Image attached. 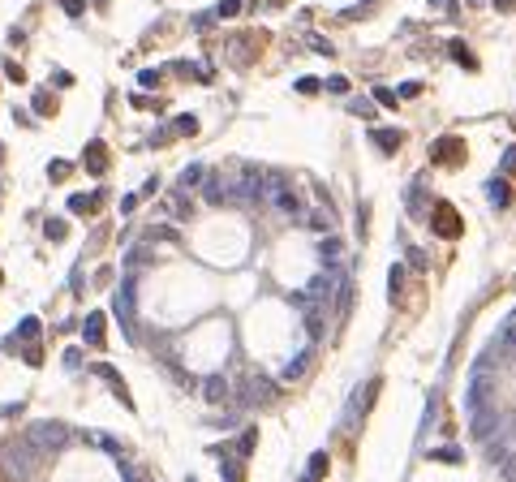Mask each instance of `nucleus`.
Returning <instances> with one entry per match:
<instances>
[{"label": "nucleus", "mask_w": 516, "mask_h": 482, "mask_svg": "<svg viewBox=\"0 0 516 482\" xmlns=\"http://www.w3.org/2000/svg\"><path fill=\"white\" fill-rule=\"evenodd\" d=\"M409 216H426V203H422V176L409 185Z\"/></svg>", "instance_id": "obj_24"}, {"label": "nucleus", "mask_w": 516, "mask_h": 482, "mask_svg": "<svg viewBox=\"0 0 516 482\" xmlns=\"http://www.w3.org/2000/svg\"><path fill=\"white\" fill-rule=\"evenodd\" d=\"M13 336H18V341H26V345H35V341H39V319H22V328L13 332Z\"/></svg>", "instance_id": "obj_25"}, {"label": "nucleus", "mask_w": 516, "mask_h": 482, "mask_svg": "<svg viewBox=\"0 0 516 482\" xmlns=\"http://www.w3.org/2000/svg\"><path fill=\"white\" fill-rule=\"evenodd\" d=\"M172 134H181V138L185 134H198V117H176L172 121Z\"/></svg>", "instance_id": "obj_27"}, {"label": "nucleus", "mask_w": 516, "mask_h": 482, "mask_svg": "<svg viewBox=\"0 0 516 482\" xmlns=\"http://www.w3.org/2000/svg\"><path fill=\"white\" fill-rule=\"evenodd\" d=\"M263 190H267V203L276 207L280 216L301 220V198H297L293 176H288V172H280V168H263Z\"/></svg>", "instance_id": "obj_2"}, {"label": "nucleus", "mask_w": 516, "mask_h": 482, "mask_svg": "<svg viewBox=\"0 0 516 482\" xmlns=\"http://www.w3.org/2000/svg\"><path fill=\"white\" fill-rule=\"evenodd\" d=\"M254 444H258V431H246V435L237 439V452H241V457H250V452H254Z\"/></svg>", "instance_id": "obj_31"}, {"label": "nucleus", "mask_w": 516, "mask_h": 482, "mask_svg": "<svg viewBox=\"0 0 516 482\" xmlns=\"http://www.w3.org/2000/svg\"><path fill=\"white\" fill-rule=\"evenodd\" d=\"M202 198L207 203H237V172H211L207 176V185H202Z\"/></svg>", "instance_id": "obj_7"}, {"label": "nucleus", "mask_w": 516, "mask_h": 482, "mask_svg": "<svg viewBox=\"0 0 516 482\" xmlns=\"http://www.w3.org/2000/svg\"><path fill=\"white\" fill-rule=\"evenodd\" d=\"M465 155H469V151H465V138H439L430 147V159H434V164H447V168L465 164Z\"/></svg>", "instance_id": "obj_8"}, {"label": "nucleus", "mask_w": 516, "mask_h": 482, "mask_svg": "<svg viewBox=\"0 0 516 482\" xmlns=\"http://www.w3.org/2000/svg\"><path fill=\"white\" fill-rule=\"evenodd\" d=\"M430 5H434V9H452V5H456V0H430Z\"/></svg>", "instance_id": "obj_46"}, {"label": "nucleus", "mask_w": 516, "mask_h": 482, "mask_svg": "<svg viewBox=\"0 0 516 482\" xmlns=\"http://www.w3.org/2000/svg\"><path fill=\"white\" fill-rule=\"evenodd\" d=\"M417 95H422V82H400L396 100H417Z\"/></svg>", "instance_id": "obj_33"}, {"label": "nucleus", "mask_w": 516, "mask_h": 482, "mask_svg": "<svg viewBox=\"0 0 516 482\" xmlns=\"http://www.w3.org/2000/svg\"><path fill=\"white\" fill-rule=\"evenodd\" d=\"M370 138H375V147L387 151V155H396L400 142H405V138H400V130H370Z\"/></svg>", "instance_id": "obj_15"}, {"label": "nucleus", "mask_w": 516, "mask_h": 482, "mask_svg": "<svg viewBox=\"0 0 516 482\" xmlns=\"http://www.w3.org/2000/svg\"><path fill=\"white\" fill-rule=\"evenodd\" d=\"M375 104H379V108H396V91L379 87V91H375Z\"/></svg>", "instance_id": "obj_34"}, {"label": "nucleus", "mask_w": 516, "mask_h": 482, "mask_svg": "<svg viewBox=\"0 0 516 482\" xmlns=\"http://www.w3.org/2000/svg\"><path fill=\"white\" fill-rule=\"evenodd\" d=\"M327 91H336V95H344V91H349V78H340V73H336V78H327Z\"/></svg>", "instance_id": "obj_39"}, {"label": "nucleus", "mask_w": 516, "mask_h": 482, "mask_svg": "<svg viewBox=\"0 0 516 482\" xmlns=\"http://www.w3.org/2000/svg\"><path fill=\"white\" fill-rule=\"evenodd\" d=\"M82 341H86L91 349H99V345H104V314H99V310L86 314V323H82Z\"/></svg>", "instance_id": "obj_13"}, {"label": "nucleus", "mask_w": 516, "mask_h": 482, "mask_svg": "<svg viewBox=\"0 0 516 482\" xmlns=\"http://www.w3.org/2000/svg\"><path fill=\"white\" fill-rule=\"evenodd\" d=\"M310 362H314V353H297V358L284 366V379H288V383H293V379H301L305 371H310Z\"/></svg>", "instance_id": "obj_19"}, {"label": "nucleus", "mask_w": 516, "mask_h": 482, "mask_svg": "<svg viewBox=\"0 0 516 482\" xmlns=\"http://www.w3.org/2000/svg\"><path fill=\"white\" fill-rule=\"evenodd\" d=\"M430 461H447V465H456V461H460V452H456V448H434Z\"/></svg>", "instance_id": "obj_32"}, {"label": "nucleus", "mask_w": 516, "mask_h": 482, "mask_svg": "<svg viewBox=\"0 0 516 482\" xmlns=\"http://www.w3.org/2000/svg\"><path fill=\"white\" fill-rule=\"evenodd\" d=\"M99 198H104V190H95V194H73V198H69V211H73V216H86V211L99 207Z\"/></svg>", "instance_id": "obj_18"}, {"label": "nucleus", "mask_w": 516, "mask_h": 482, "mask_svg": "<svg viewBox=\"0 0 516 482\" xmlns=\"http://www.w3.org/2000/svg\"><path fill=\"white\" fill-rule=\"evenodd\" d=\"M64 366H69V371H78V366H82V353L69 349V353H64Z\"/></svg>", "instance_id": "obj_41"}, {"label": "nucleus", "mask_w": 516, "mask_h": 482, "mask_svg": "<svg viewBox=\"0 0 516 482\" xmlns=\"http://www.w3.org/2000/svg\"><path fill=\"white\" fill-rule=\"evenodd\" d=\"M138 82H142V87H155V82H159V73H155V69H142V73H138Z\"/></svg>", "instance_id": "obj_42"}, {"label": "nucleus", "mask_w": 516, "mask_h": 482, "mask_svg": "<svg viewBox=\"0 0 516 482\" xmlns=\"http://www.w3.org/2000/svg\"><path fill=\"white\" fill-rule=\"evenodd\" d=\"M322 474H327V452H314V457H310V470H305V478L318 482Z\"/></svg>", "instance_id": "obj_26"}, {"label": "nucleus", "mask_w": 516, "mask_h": 482, "mask_svg": "<svg viewBox=\"0 0 516 482\" xmlns=\"http://www.w3.org/2000/svg\"><path fill=\"white\" fill-rule=\"evenodd\" d=\"M5 73L13 78V82H22V78H26V73H22V65H13V60H9V65H5Z\"/></svg>", "instance_id": "obj_45"}, {"label": "nucleus", "mask_w": 516, "mask_h": 482, "mask_svg": "<svg viewBox=\"0 0 516 482\" xmlns=\"http://www.w3.org/2000/svg\"><path fill=\"white\" fill-rule=\"evenodd\" d=\"M469 5H486V0H469Z\"/></svg>", "instance_id": "obj_48"}, {"label": "nucleus", "mask_w": 516, "mask_h": 482, "mask_svg": "<svg viewBox=\"0 0 516 482\" xmlns=\"http://www.w3.org/2000/svg\"><path fill=\"white\" fill-rule=\"evenodd\" d=\"M64 5V13H69V18H78V13H82V0H60Z\"/></svg>", "instance_id": "obj_43"}, {"label": "nucleus", "mask_w": 516, "mask_h": 482, "mask_svg": "<svg viewBox=\"0 0 516 482\" xmlns=\"http://www.w3.org/2000/svg\"><path fill=\"white\" fill-rule=\"evenodd\" d=\"M297 91H301V95H314V91H322V82H318V78H301Z\"/></svg>", "instance_id": "obj_35"}, {"label": "nucleus", "mask_w": 516, "mask_h": 482, "mask_svg": "<svg viewBox=\"0 0 516 482\" xmlns=\"http://www.w3.org/2000/svg\"><path fill=\"white\" fill-rule=\"evenodd\" d=\"M95 375H99V379H108V383H112V392H117V396L125 400V405H129V392H125V383L117 379V371H112V366H95Z\"/></svg>", "instance_id": "obj_23"}, {"label": "nucleus", "mask_w": 516, "mask_h": 482, "mask_svg": "<svg viewBox=\"0 0 516 482\" xmlns=\"http://www.w3.org/2000/svg\"><path fill=\"white\" fill-rule=\"evenodd\" d=\"M349 112H357V117H370V112H375V104H370V100H353Z\"/></svg>", "instance_id": "obj_37"}, {"label": "nucleus", "mask_w": 516, "mask_h": 482, "mask_svg": "<svg viewBox=\"0 0 516 482\" xmlns=\"http://www.w3.org/2000/svg\"><path fill=\"white\" fill-rule=\"evenodd\" d=\"M202 176H207V168H202V164H189L181 176H176V190H194V185L202 181Z\"/></svg>", "instance_id": "obj_21"}, {"label": "nucleus", "mask_w": 516, "mask_h": 482, "mask_svg": "<svg viewBox=\"0 0 516 482\" xmlns=\"http://www.w3.org/2000/svg\"><path fill=\"white\" fill-rule=\"evenodd\" d=\"M447 52H452V60H456L460 69H469V73L478 69V56H473V52H469V47H465L460 39H452V43H447Z\"/></svg>", "instance_id": "obj_17"}, {"label": "nucleus", "mask_w": 516, "mask_h": 482, "mask_svg": "<svg viewBox=\"0 0 516 482\" xmlns=\"http://www.w3.org/2000/svg\"><path fill=\"white\" fill-rule=\"evenodd\" d=\"M224 478H228V482H241V461H224Z\"/></svg>", "instance_id": "obj_36"}, {"label": "nucleus", "mask_w": 516, "mask_h": 482, "mask_svg": "<svg viewBox=\"0 0 516 482\" xmlns=\"http://www.w3.org/2000/svg\"><path fill=\"white\" fill-rule=\"evenodd\" d=\"M224 56H228L233 65H250V60L258 56V35H237V39H228Z\"/></svg>", "instance_id": "obj_9"}, {"label": "nucleus", "mask_w": 516, "mask_h": 482, "mask_svg": "<svg viewBox=\"0 0 516 482\" xmlns=\"http://www.w3.org/2000/svg\"><path fill=\"white\" fill-rule=\"evenodd\" d=\"M276 396L280 388L267 375H246V383H241V405H276Z\"/></svg>", "instance_id": "obj_6"}, {"label": "nucleus", "mask_w": 516, "mask_h": 482, "mask_svg": "<svg viewBox=\"0 0 516 482\" xmlns=\"http://www.w3.org/2000/svg\"><path fill=\"white\" fill-rule=\"evenodd\" d=\"M318 250H322V259H336V254H340V246H336V237H327V241H318Z\"/></svg>", "instance_id": "obj_38"}, {"label": "nucleus", "mask_w": 516, "mask_h": 482, "mask_svg": "<svg viewBox=\"0 0 516 482\" xmlns=\"http://www.w3.org/2000/svg\"><path fill=\"white\" fill-rule=\"evenodd\" d=\"M400 293H405V267H400V263H392V271H387V297H400Z\"/></svg>", "instance_id": "obj_20"}, {"label": "nucleus", "mask_w": 516, "mask_h": 482, "mask_svg": "<svg viewBox=\"0 0 516 482\" xmlns=\"http://www.w3.org/2000/svg\"><path fill=\"white\" fill-rule=\"evenodd\" d=\"M47 176H52V181H64V176H69V159H52V164H47Z\"/></svg>", "instance_id": "obj_30"}, {"label": "nucleus", "mask_w": 516, "mask_h": 482, "mask_svg": "<svg viewBox=\"0 0 516 482\" xmlns=\"http://www.w3.org/2000/svg\"><path fill=\"white\" fill-rule=\"evenodd\" d=\"M504 172H508V176H516V147H508V151H504Z\"/></svg>", "instance_id": "obj_40"}, {"label": "nucleus", "mask_w": 516, "mask_h": 482, "mask_svg": "<svg viewBox=\"0 0 516 482\" xmlns=\"http://www.w3.org/2000/svg\"><path fill=\"white\" fill-rule=\"evenodd\" d=\"M301 482H310V478H301Z\"/></svg>", "instance_id": "obj_49"}, {"label": "nucleus", "mask_w": 516, "mask_h": 482, "mask_svg": "<svg viewBox=\"0 0 516 482\" xmlns=\"http://www.w3.org/2000/svg\"><path fill=\"white\" fill-rule=\"evenodd\" d=\"M426 220H430V229L439 233L443 241H456L460 233H465V220H460V211L452 203H434L430 211H426Z\"/></svg>", "instance_id": "obj_5"}, {"label": "nucleus", "mask_w": 516, "mask_h": 482, "mask_svg": "<svg viewBox=\"0 0 516 482\" xmlns=\"http://www.w3.org/2000/svg\"><path fill=\"white\" fill-rule=\"evenodd\" d=\"M241 13V0H220L215 5V18H237Z\"/></svg>", "instance_id": "obj_29"}, {"label": "nucleus", "mask_w": 516, "mask_h": 482, "mask_svg": "<svg viewBox=\"0 0 516 482\" xmlns=\"http://www.w3.org/2000/svg\"><path fill=\"white\" fill-rule=\"evenodd\" d=\"M43 237L47 241H64V220H47L43 224Z\"/></svg>", "instance_id": "obj_28"}, {"label": "nucleus", "mask_w": 516, "mask_h": 482, "mask_svg": "<svg viewBox=\"0 0 516 482\" xmlns=\"http://www.w3.org/2000/svg\"><path fill=\"white\" fill-rule=\"evenodd\" d=\"M134 207H138V194H125V198H121V216H129Z\"/></svg>", "instance_id": "obj_44"}, {"label": "nucleus", "mask_w": 516, "mask_h": 482, "mask_svg": "<svg viewBox=\"0 0 516 482\" xmlns=\"http://www.w3.org/2000/svg\"><path fill=\"white\" fill-rule=\"evenodd\" d=\"M82 164H86V172H95V176H99V172L108 168V147H104V142H91V147H86V155H82Z\"/></svg>", "instance_id": "obj_14"}, {"label": "nucleus", "mask_w": 516, "mask_h": 482, "mask_svg": "<svg viewBox=\"0 0 516 482\" xmlns=\"http://www.w3.org/2000/svg\"><path fill=\"white\" fill-rule=\"evenodd\" d=\"M112 310H117V319H125V328L129 332H134V288H121V293H117V301H112Z\"/></svg>", "instance_id": "obj_11"}, {"label": "nucleus", "mask_w": 516, "mask_h": 482, "mask_svg": "<svg viewBox=\"0 0 516 482\" xmlns=\"http://www.w3.org/2000/svg\"><path fill=\"white\" fill-rule=\"evenodd\" d=\"M486 198H491V207H499V211H504V207L512 203V185H508V176H495V181L486 185Z\"/></svg>", "instance_id": "obj_12"}, {"label": "nucleus", "mask_w": 516, "mask_h": 482, "mask_svg": "<svg viewBox=\"0 0 516 482\" xmlns=\"http://www.w3.org/2000/svg\"><path fill=\"white\" fill-rule=\"evenodd\" d=\"M499 9H504V13H512V9H516V0H499Z\"/></svg>", "instance_id": "obj_47"}, {"label": "nucleus", "mask_w": 516, "mask_h": 482, "mask_svg": "<svg viewBox=\"0 0 516 482\" xmlns=\"http://www.w3.org/2000/svg\"><path fill=\"white\" fill-rule=\"evenodd\" d=\"M237 203L241 207H258V203H267V190H263V168H237Z\"/></svg>", "instance_id": "obj_4"}, {"label": "nucleus", "mask_w": 516, "mask_h": 482, "mask_svg": "<svg viewBox=\"0 0 516 482\" xmlns=\"http://www.w3.org/2000/svg\"><path fill=\"white\" fill-rule=\"evenodd\" d=\"M22 439L35 448L39 457H52V452H60V448L69 444V426H64V422H52V417H43V422H30V426H26Z\"/></svg>", "instance_id": "obj_3"}, {"label": "nucleus", "mask_w": 516, "mask_h": 482, "mask_svg": "<svg viewBox=\"0 0 516 482\" xmlns=\"http://www.w3.org/2000/svg\"><path fill=\"white\" fill-rule=\"evenodd\" d=\"M35 470H39V452L22 435L0 444V474H5V482H30Z\"/></svg>", "instance_id": "obj_1"}, {"label": "nucleus", "mask_w": 516, "mask_h": 482, "mask_svg": "<svg viewBox=\"0 0 516 482\" xmlns=\"http://www.w3.org/2000/svg\"><path fill=\"white\" fill-rule=\"evenodd\" d=\"M375 396H379V379H370L366 388H362L357 396H353V409H349V417H357V413H366V409H370V400H375Z\"/></svg>", "instance_id": "obj_16"}, {"label": "nucleus", "mask_w": 516, "mask_h": 482, "mask_svg": "<svg viewBox=\"0 0 516 482\" xmlns=\"http://www.w3.org/2000/svg\"><path fill=\"white\" fill-rule=\"evenodd\" d=\"M202 392H207L211 405H228V400H233V388H228V379H224V375H211V379L202 383Z\"/></svg>", "instance_id": "obj_10"}, {"label": "nucleus", "mask_w": 516, "mask_h": 482, "mask_svg": "<svg viewBox=\"0 0 516 482\" xmlns=\"http://www.w3.org/2000/svg\"><path fill=\"white\" fill-rule=\"evenodd\" d=\"M30 108H35V117H52V112H56L52 91H35V104H30Z\"/></svg>", "instance_id": "obj_22"}]
</instances>
